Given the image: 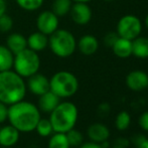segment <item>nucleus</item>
Returning a JSON list of instances; mask_svg holds the SVG:
<instances>
[{
    "label": "nucleus",
    "mask_w": 148,
    "mask_h": 148,
    "mask_svg": "<svg viewBox=\"0 0 148 148\" xmlns=\"http://www.w3.org/2000/svg\"><path fill=\"white\" fill-rule=\"evenodd\" d=\"M40 118L38 107L25 99L8 106L7 121L20 133L33 132Z\"/></svg>",
    "instance_id": "obj_1"
},
{
    "label": "nucleus",
    "mask_w": 148,
    "mask_h": 148,
    "mask_svg": "<svg viewBox=\"0 0 148 148\" xmlns=\"http://www.w3.org/2000/svg\"><path fill=\"white\" fill-rule=\"evenodd\" d=\"M26 93L25 79L13 70L0 73V102L10 106L25 99Z\"/></svg>",
    "instance_id": "obj_2"
},
{
    "label": "nucleus",
    "mask_w": 148,
    "mask_h": 148,
    "mask_svg": "<svg viewBox=\"0 0 148 148\" xmlns=\"http://www.w3.org/2000/svg\"><path fill=\"white\" fill-rule=\"evenodd\" d=\"M79 118L78 107L73 102L60 101L49 113V121L55 132L66 133L75 128Z\"/></svg>",
    "instance_id": "obj_3"
},
{
    "label": "nucleus",
    "mask_w": 148,
    "mask_h": 148,
    "mask_svg": "<svg viewBox=\"0 0 148 148\" xmlns=\"http://www.w3.org/2000/svg\"><path fill=\"white\" fill-rule=\"evenodd\" d=\"M49 47L56 57L66 59L77 51V39L72 31L58 28L49 36Z\"/></svg>",
    "instance_id": "obj_4"
},
{
    "label": "nucleus",
    "mask_w": 148,
    "mask_h": 148,
    "mask_svg": "<svg viewBox=\"0 0 148 148\" xmlns=\"http://www.w3.org/2000/svg\"><path fill=\"white\" fill-rule=\"evenodd\" d=\"M49 90L60 99H68L77 94L79 80L69 71H59L49 78Z\"/></svg>",
    "instance_id": "obj_5"
},
{
    "label": "nucleus",
    "mask_w": 148,
    "mask_h": 148,
    "mask_svg": "<svg viewBox=\"0 0 148 148\" xmlns=\"http://www.w3.org/2000/svg\"><path fill=\"white\" fill-rule=\"evenodd\" d=\"M40 66L41 60L38 53L26 47L23 51L14 55L12 70L23 79H27L32 75L38 73Z\"/></svg>",
    "instance_id": "obj_6"
},
{
    "label": "nucleus",
    "mask_w": 148,
    "mask_h": 148,
    "mask_svg": "<svg viewBox=\"0 0 148 148\" xmlns=\"http://www.w3.org/2000/svg\"><path fill=\"white\" fill-rule=\"evenodd\" d=\"M142 31V22L138 16L134 14H126L117 22L116 32L120 37L133 40L139 36Z\"/></svg>",
    "instance_id": "obj_7"
},
{
    "label": "nucleus",
    "mask_w": 148,
    "mask_h": 148,
    "mask_svg": "<svg viewBox=\"0 0 148 148\" xmlns=\"http://www.w3.org/2000/svg\"><path fill=\"white\" fill-rule=\"evenodd\" d=\"M35 24L37 30L49 36L58 28H60V17L51 10H43L37 15Z\"/></svg>",
    "instance_id": "obj_8"
},
{
    "label": "nucleus",
    "mask_w": 148,
    "mask_h": 148,
    "mask_svg": "<svg viewBox=\"0 0 148 148\" xmlns=\"http://www.w3.org/2000/svg\"><path fill=\"white\" fill-rule=\"evenodd\" d=\"M73 22L77 25H86L92 20L93 11L88 3L84 2H74L69 13Z\"/></svg>",
    "instance_id": "obj_9"
},
{
    "label": "nucleus",
    "mask_w": 148,
    "mask_h": 148,
    "mask_svg": "<svg viewBox=\"0 0 148 148\" xmlns=\"http://www.w3.org/2000/svg\"><path fill=\"white\" fill-rule=\"evenodd\" d=\"M26 88L34 96H41L49 91V79L41 73H36L26 79Z\"/></svg>",
    "instance_id": "obj_10"
},
{
    "label": "nucleus",
    "mask_w": 148,
    "mask_h": 148,
    "mask_svg": "<svg viewBox=\"0 0 148 148\" xmlns=\"http://www.w3.org/2000/svg\"><path fill=\"white\" fill-rule=\"evenodd\" d=\"M126 85L131 91H143L148 88V74L140 70L132 71L127 75Z\"/></svg>",
    "instance_id": "obj_11"
},
{
    "label": "nucleus",
    "mask_w": 148,
    "mask_h": 148,
    "mask_svg": "<svg viewBox=\"0 0 148 148\" xmlns=\"http://www.w3.org/2000/svg\"><path fill=\"white\" fill-rule=\"evenodd\" d=\"M20 132L12 125H4L0 128V146L12 148L18 143Z\"/></svg>",
    "instance_id": "obj_12"
},
{
    "label": "nucleus",
    "mask_w": 148,
    "mask_h": 148,
    "mask_svg": "<svg viewBox=\"0 0 148 148\" xmlns=\"http://www.w3.org/2000/svg\"><path fill=\"white\" fill-rule=\"evenodd\" d=\"M87 135H88L90 141L96 143H102L110 138V129L103 123H93L87 129Z\"/></svg>",
    "instance_id": "obj_13"
},
{
    "label": "nucleus",
    "mask_w": 148,
    "mask_h": 148,
    "mask_svg": "<svg viewBox=\"0 0 148 148\" xmlns=\"http://www.w3.org/2000/svg\"><path fill=\"white\" fill-rule=\"evenodd\" d=\"M99 49V40L92 34H85L77 40V49H79L82 55L92 56L97 53Z\"/></svg>",
    "instance_id": "obj_14"
},
{
    "label": "nucleus",
    "mask_w": 148,
    "mask_h": 148,
    "mask_svg": "<svg viewBox=\"0 0 148 148\" xmlns=\"http://www.w3.org/2000/svg\"><path fill=\"white\" fill-rule=\"evenodd\" d=\"M60 101H62V99L58 97L56 94H53V92L49 90V92H47V93L39 96L36 106L38 107L39 111H40L41 113L49 114L58 105H59Z\"/></svg>",
    "instance_id": "obj_15"
},
{
    "label": "nucleus",
    "mask_w": 148,
    "mask_h": 148,
    "mask_svg": "<svg viewBox=\"0 0 148 148\" xmlns=\"http://www.w3.org/2000/svg\"><path fill=\"white\" fill-rule=\"evenodd\" d=\"M27 47L33 51L40 53L49 47V36L40 31L31 32L27 37Z\"/></svg>",
    "instance_id": "obj_16"
},
{
    "label": "nucleus",
    "mask_w": 148,
    "mask_h": 148,
    "mask_svg": "<svg viewBox=\"0 0 148 148\" xmlns=\"http://www.w3.org/2000/svg\"><path fill=\"white\" fill-rule=\"evenodd\" d=\"M5 45L14 55H16L27 47V38L20 32H12L6 37Z\"/></svg>",
    "instance_id": "obj_17"
},
{
    "label": "nucleus",
    "mask_w": 148,
    "mask_h": 148,
    "mask_svg": "<svg viewBox=\"0 0 148 148\" xmlns=\"http://www.w3.org/2000/svg\"><path fill=\"white\" fill-rule=\"evenodd\" d=\"M111 49L116 57L120 59H128L132 56V40L119 36Z\"/></svg>",
    "instance_id": "obj_18"
},
{
    "label": "nucleus",
    "mask_w": 148,
    "mask_h": 148,
    "mask_svg": "<svg viewBox=\"0 0 148 148\" xmlns=\"http://www.w3.org/2000/svg\"><path fill=\"white\" fill-rule=\"evenodd\" d=\"M132 56L137 59H148V37L137 36L132 40Z\"/></svg>",
    "instance_id": "obj_19"
},
{
    "label": "nucleus",
    "mask_w": 148,
    "mask_h": 148,
    "mask_svg": "<svg viewBox=\"0 0 148 148\" xmlns=\"http://www.w3.org/2000/svg\"><path fill=\"white\" fill-rule=\"evenodd\" d=\"M14 53L5 45H0V73L12 70Z\"/></svg>",
    "instance_id": "obj_20"
},
{
    "label": "nucleus",
    "mask_w": 148,
    "mask_h": 148,
    "mask_svg": "<svg viewBox=\"0 0 148 148\" xmlns=\"http://www.w3.org/2000/svg\"><path fill=\"white\" fill-rule=\"evenodd\" d=\"M47 148H71L66 133L53 132L49 137Z\"/></svg>",
    "instance_id": "obj_21"
},
{
    "label": "nucleus",
    "mask_w": 148,
    "mask_h": 148,
    "mask_svg": "<svg viewBox=\"0 0 148 148\" xmlns=\"http://www.w3.org/2000/svg\"><path fill=\"white\" fill-rule=\"evenodd\" d=\"M73 5V0H53L51 11L59 17L68 15Z\"/></svg>",
    "instance_id": "obj_22"
},
{
    "label": "nucleus",
    "mask_w": 148,
    "mask_h": 148,
    "mask_svg": "<svg viewBox=\"0 0 148 148\" xmlns=\"http://www.w3.org/2000/svg\"><path fill=\"white\" fill-rule=\"evenodd\" d=\"M34 131L37 133V135H38L39 137H42V138H49V137L55 132L49 118L39 119Z\"/></svg>",
    "instance_id": "obj_23"
},
{
    "label": "nucleus",
    "mask_w": 148,
    "mask_h": 148,
    "mask_svg": "<svg viewBox=\"0 0 148 148\" xmlns=\"http://www.w3.org/2000/svg\"><path fill=\"white\" fill-rule=\"evenodd\" d=\"M15 3L24 11H37L42 7L45 0H15Z\"/></svg>",
    "instance_id": "obj_24"
},
{
    "label": "nucleus",
    "mask_w": 148,
    "mask_h": 148,
    "mask_svg": "<svg viewBox=\"0 0 148 148\" xmlns=\"http://www.w3.org/2000/svg\"><path fill=\"white\" fill-rule=\"evenodd\" d=\"M131 124V116L127 111H121L115 118V127L119 131H125Z\"/></svg>",
    "instance_id": "obj_25"
},
{
    "label": "nucleus",
    "mask_w": 148,
    "mask_h": 148,
    "mask_svg": "<svg viewBox=\"0 0 148 148\" xmlns=\"http://www.w3.org/2000/svg\"><path fill=\"white\" fill-rule=\"evenodd\" d=\"M71 147H79L84 142V135L81 131L73 128L66 133Z\"/></svg>",
    "instance_id": "obj_26"
},
{
    "label": "nucleus",
    "mask_w": 148,
    "mask_h": 148,
    "mask_svg": "<svg viewBox=\"0 0 148 148\" xmlns=\"http://www.w3.org/2000/svg\"><path fill=\"white\" fill-rule=\"evenodd\" d=\"M14 21L11 15L5 13L2 16H0V32L7 33L10 32L13 28Z\"/></svg>",
    "instance_id": "obj_27"
},
{
    "label": "nucleus",
    "mask_w": 148,
    "mask_h": 148,
    "mask_svg": "<svg viewBox=\"0 0 148 148\" xmlns=\"http://www.w3.org/2000/svg\"><path fill=\"white\" fill-rule=\"evenodd\" d=\"M130 145V140L125 137H118L113 141L112 148H128Z\"/></svg>",
    "instance_id": "obj_28"
},
{
    "label": "nucleus",
    "mask_w": 148,
    "mask_h": 148,
    "mask_svg": "<svg viewBox=\"0 0 148 148\" xmlns=\"http://www.w3.org/2000/svg\"><path fill=\"white\" fill-rule=\"evenodd\" d=\"M119 37V35L117 34V32H108L107 34L104 36V43L107 45L108 47H112V45L115 43V41L117 40V38Z\"/></svg>",
    "instance_id": "obj_29"
},
{
    "label": "nucleus",
    "mask_w": 148,
    "mask_h": 148,
    "mask_svg": "<svg viewBox=\"0 0 148 148\" xmlns=\"http://www.w3.org/2000/svg\"><path fill=\"white\" fill-rule=\"evenodd\" d=\"M138 124L142 130L148 132V111L142 113L138 118Z\"/></svg>",
    "instance_id": "obj_30"
},
{
    "label": "nucleus",
    "mask_w": 148,
    "mask_h": 148,
    "mask_svg": "<svg viewBox=\"0 0 148 148\" xmlns=\"http://www.w3.org/2000/svg\"><path fill=\"white\" fill-rule=\"evenodd\" d=\"M8 116V106L0 102V125L7 121Z\"/></svg>",
    "instance_id": "obj_31"
},
{
    "label": "nucleus",
    "mask_w": 148,
    "mask_h": 148,
    "mask_svg": "<svg viewBox=\"0 0 148 148\" xmlns=\"http://www.w3.org/2000/svg\"><path fill=\"white\" fill-rule=\"evenodd\" d=\"M79 148H103V147L101 146L100 143L90 141V142H83L82 144L79 146Z\"/></svg>",
    "instance_id": "obj_32"
},
{
    "label": "nucleus",
    "mask_w": 148,
    "mask_h": 148,
    "mask_svg": "<svg viewBox=\"0 0 148 148\" xmlns=\"http://www.w3.org/2000/svg\"><path fill=\"white\" fill-rule=\"evenodd\" d=\"M146 138V137L144 136V135H142V134H137V135H135L134 137H133L132 139H131V141L130 142H132L133 144L135 145V146H138L139 144H140L141 142H142L144 139Z\"/></svg>",
    "instance_id": "obj_33"
},
{
    "label": "nucleus",
    "mask_w": 148,
    "mask_h": 148,
    "mask_svg": "<svg viewBox=\"0 0 148 148\" xmlns=\"http://www.w3.org/2000/svg\"><path fill=\"white\" fill-rule=\"evenodd\" d=\"M110 110H111V106L108 103H102L98 108V111L102 114H108L110 112Z\"/></svg>",
    "instance_id": "obj_34"
},
{
    "label": "nucleus",
    "mask_w": 148,
    "mask_h": 148,
    "mask_svg": "<svg viewBox=\"0 0 148 148\" xmlns=\"http://www.w3.org/2000/svg\"><path fill=\"white\" fill-rule=\"evenodd\" d=\"M7 1L6 0H0V16L7 13Z\"/></svg>",
    "instance_id": "obj_35"
},
{
    "label": "nucleus",
    "mask_w": 148,
    "mask_h": 148,
    "mask_svg": "<svg viewBox=\"0 0 148 148\" xmlns=\"http://www.w3.org/2000/svg\"><path fill=\"white\" fill-rule=\"evenodd\" d=\"M137 148H148V138L147 137L138 145V146H137Z\"/></svg>",
    "instance_id": "obj_36"
},
{
    "label": "nucleus",
    "mask_w": 148,
    "mask_h": 148,
    "mask_svg": "<svg viewBox=\"0 0 148 148\" xmlns=\"http://www.w3.org/2000/svg\"><path fill=\"white\" fill-rule=\"evenodd\" d=\"M92 0H73V2H84V3H89Z\"/></svg>",
    "instance_id": "obj_37"
},
{
    "label": "nucleus",
    "mask_w": 148,
    "mask_h": 148,
    "mask_svg": "<svg viewBox=\"0 0 148 148\" xmlns=\"http://www.w3.org/2000/svg\"><path fill=\"white\" fill-rule=\"evenodd\" d=\"M144 23H145V26L148 28V14L146 15V17H145V20H144Z\"/></svg>",
    "instance_id": "obj_38"
},
{
    "label": "nucleus",
    "mask_w": 148,
    "mask_h": 148,
    "mask_svg": "<svg viewBox=\"0 0 148 148\" xmlns=\"http://www.w3.org/2000/svg\"><path fill=\"white\" fill-rule=\"evenodd\" d=\"M104 1H107V2H112V1H115V0H104Z\"/></svg>",
    "instance_id": "obj_39"
},
{
    "label": "nucleus",
    "mask_w": 148,
    "mask_h": 148,
    "mask_svg": "<svg viewBox=\"0 0 148 148\" xmlns=\"http://www.w3.org/2000/svg\"><path fill=\"white\" fill-rule=\"evenodd\" d=\"M0 148H9V147H1V146H0Z\"/></svg>",
    "instance_id": "obj_40"
},
{
    "label": "nucleus",
    "mask_w": 148,
    "mask_h": 148,
    "mask_svg": "<svg viewBox=\"0 0 148 148\" xmlns=\"http://www.w3.org/2000/svg\"><path fill=\"white\" fill-rule=\"evenodd\" d=\"M6 1H7V0H6Z\"/></svg>",
    "instance_id": "obj_41"
}]
</instances>
